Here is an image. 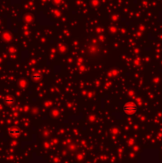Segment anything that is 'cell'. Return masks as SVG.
Returning a JSON list of instances; mask_svg holds the SVG:
<instances>
[{
	"label": "cell",
	"instance_id": "cell-3",
	"mask_svg": "<svg viewBox=\"0 0 162 163\" xmlns=\"http://www.w3.org/2000/svg\"><path fill=\"white\" fill-rule=\"evenodd\" d=\"M41 77H42V76H41L40 73H34L32 75V79L35 81H39L41 79Z\"/></svg>",
	"mask_w": 162,
	"mask_h": 163
},
{
	"label": "cell",
	"instance_id": "cell-1",
	"mask_svg": "<svg viewBox=\"0 0 162 163\" xmlns=\"http://www.w3.org/2000/svg\"><path fill=\"white\" fill-rule=\"evenodd\" d=\"M122 110L128 115H134L138 112V106L133 102H128L123 105Z\"/></svg>",
	"mask_w": 162,
	"mask_h": 163
},
{
	"label": "cell",
	"instance_id": "cell-2",
	"mask_svg": "<svg viewBox=\"0 0 162 163\" xmlns=\"http://www.w3.org/2000/svg\"><path fill=\"white\" fill-rule=\"evenodd\" d=\"M9 134H10V135L13 136V137H17V136L20 135L21 130L19 129H18V128L13 127V128L9 130Z\"/></svg>",
	"mask_w": 162,
	"mask_h": 163
},
{
	"label": "cell",
	"instance_id": "cell-4",
	"mask_svg": "<svg viewBox=\"0 0 162 163\" xmlns=\"http://www.w3.org/2000/svg\"><path fill=\"white\" fill-rule=\"evenodd\" d=\"M4 101H5V103H6L7 104H9V105H10V104H13V103H14V99L12 97H10V96H7V97L5 98Z\"/></svg>",
	"mask_w": 162,
	"mask_h": 163
}]
</instances>
